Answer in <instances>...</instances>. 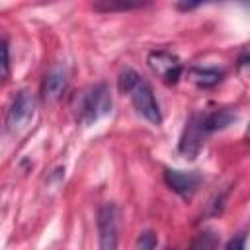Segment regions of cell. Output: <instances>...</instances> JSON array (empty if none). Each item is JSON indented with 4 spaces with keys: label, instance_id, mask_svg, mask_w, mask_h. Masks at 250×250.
Here are the masks:
<instances>
[{
    "label": "cell",
    "instance_id": "1",
    "mask_svg": "<svg viewBox=\"0 0 250 250\" xmlns=\"http://www.w3.org/2000/svg\"><path fill=\"white\" fill-rule=\"evenodd\" d=\"M117 86L121 94H127L137 109L139 115H143L146 121H150L152 125H160L162 123V113H160V105L154 98V92L150 88V84L141 78L133 68H123L119 72L117 78Z\"/></svg>",
    "mask_w": 250,
    "mask_h": 250
},
{
    "label": "cell",
    "instance_id": "2",
    "mask_svg": "<svg viewBox=\"0 0 250 250\" xmlns=\"http://www.w3.org/2000/svg\"><path fill=\"white\" fill-rule=\"evenodd\" d=\"M74 119L80 125H94L111 111V96L105 84H92L74 96Z\"/></svg>",
    "mask_w": 250,
    "mask_h": 250
},
{
    "label": "cell",
    "instance_id": "3",
    "mask_svg": "<svg viewBox=\"0 0 250 250\" xmlns=\"http://www.w3.org/2000/svg\"><path fill=\"white\" fill-rule=\"evenodd\" d=\"M146 62L150 66V70L164 82V84H176L184 72V64L182 61L166 51V49H156V51H150L148 57H146Z\"/></svg>",
    "mask_w": 250,
    "mask_h": 250
},
{
    "label": "cell",
    "instance_id": "4",
    "mask_svg": "<svg viewBox=\"0 0 250 250\" xmlns=\"http://www.w3.org/2000/svg\"><path fill=\"white\" fill-rule=\"evenodd\" d=\"M207 131L203 127V115L201 113H193L186 127H184V133L180 137V145H178V150L186 156V158H195L199 154V150L203 148V143L207 139Z\"/></svg>",
    "mask_w": 250,
    "mask_h": 250
},
{
    "label": "cell",
    "instance_id": "5",
    "mask_svg": "<svg viewBox=\"0 0 250 250\" xmlns=\"http://www.w3.org/2000/svg\"><path fill=\"white\" fill-rule=\"evenodd\" d=\"M33 113H35V98L29 92L20 90L6 113V127L10 131H20L29 125V121L33 119Z\"/></svg>",
    "mask_w": 250,
    "mask_h": 250
},
{
    "label": "cell",
    "instance_id": "6",
    "mask_svg": "<svg viewBox=\"0 0 250 250\" xmlns=\"http://www.w3.org/2000/svg\"><path fill=\"white\" fill-rule=\"evenodd\" d=\"M98 232L100 250H117V207L113 203H104L98 209Z\"/></svg>",
    "mask_w": 250,
    "mask_h": 250
},
{
    "label": "cell",
    "instance_id": "7",
    "mask_svg": "<svg viewBox=\"0 0 250 250\" xmlns=\"http://www.w3.org/2000/svg\"><path fill=\"white\" fill-rule=\"evenodd\" d=\"M201 180H203L201 174L195 172V170H189V172H186V170H172V168H166L164 170V182H166V186L174 193H178L180 197H184V199L191 197L197 191Z\"/></svg>",
    "mask_w": 250,
    "mask_h": 250
},
{
    "label": "cell",
    "instance_id": "8",
    "mask_svg": "<svg viewBox=\"0 0 250 250\" xmlns=\"http://www.w3.org/2000/svg\"><path fill=\"white\" fill-rule=\"evenodd\" d=\"M64 90H66V70L62 66H53L41 82V100L45 104H55Z\"/></svg>",
    "mask_w": 250,
    "mask_h": 250
},
{
    "label": "cell",
    "instance_id": "9",
    "mask_svg": "<svg viewBox=\"0 0 250 250\" xmlns=\"http://www.w3.org/2000/svg\"><path fill=\"white\" fill-rule=\"evenodd\" d=\"M201 115H203V127L207 133L221 131V129H225L236 121V113L230 109H215V111L201 113Z\"/></svg>",
    "mask_w": 250,
    "mask_h": 250
},
{
    "label": "cell",
    "instance_id": "10",
    "mask_svg": "<svg viewBox=\"0 0 250 250\" xmlns=\"http://www.w3.org/2000/svg\"><path fill=\"white\" fill-rule=\"evenodd\" d=\"M223 72L213 66H193L189 68V78L199 86V88H213L223 80Z\"/></svg>",
    "mask_w": 250,
    "mask_h": 250
},
{
    "label": "cell",
    "instance_id": "11",
    "mask_svg": "<svg viewBox=\"0 0 250 250\" xmlns=\"http://www.w3.org/2000/svg\"><path fill=\"white\" fill-rule=\"evenodd\" d=\"M217 244H219V238L213 230H201L191 242L189 250H217Z\"/></svg>",
    "mask_w": 250,
    "mask_h": 250
},
{
    "label": "cell",
    "instance_id": "12",
    "mask_svg": "<svg viewBox=\"0 0 250 250\" xmlns=\"http://www.w3.org/2000/svg\"><path fill=\"white\" fill-rule=\"evenodd\" d=\"M141 6H145V4H141V2H98V4H94V10H98V12H115V10L125 12V10H135Z\"/></svg>",
    "mask_w": 250,
    "mask_h": 250
},
{
    "label": "cell",
    "instance_id": "13",
    "mask_svg": "<svg viewBox=\"0 0 250 250\" xmlns=\"http://www.w3.org/2000/svg\"><path fill=\"white\" fill-rule=\"evenodd\" d=\"M10 78V49L8 41H0V84H4Z\"/></svg>",
    "mask_w": 250,
    "mask_h": 250
},
{
    "label": "cell",
    "instance_id": "14",
    "mask_svg": "<svg viewBox=\"0 0 250 250\" xmlns=\"http://www.w3.org/2000/svg\"><path fill=\"white\" fill-rule=\"evenodd\" d=\"M158 244V238L152 230H143L135 242V250H154Z\"/></svg>",
    "mask_w": 250,
    "mask_h": 250
},
{
    "label": "cell",
    "instance_id": "15",
    "mask_svg": "<svg viewBox=\"0 0 250 250\" xmlns=\"http://www.w3.org/2000/svg\"><path fill=\"white\" fill-rule=\"evenodd\" d=\"M225 250H246V232H240L238 236L230 238Z\"/></svg>",
    "mask_w": 250,
    "mask_h": 250
}]
</instances>
